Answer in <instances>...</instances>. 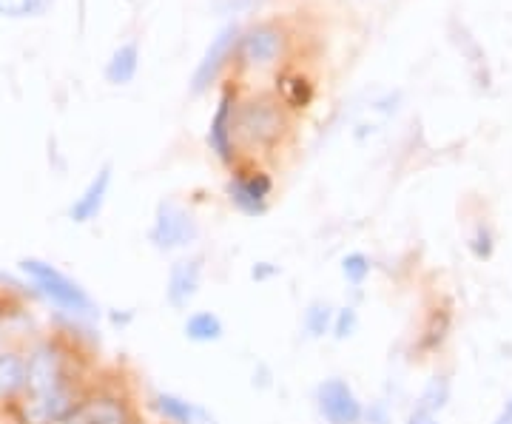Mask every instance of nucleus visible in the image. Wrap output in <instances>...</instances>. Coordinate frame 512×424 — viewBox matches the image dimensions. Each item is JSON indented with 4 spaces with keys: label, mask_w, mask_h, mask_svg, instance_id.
Instances as JSON below:
<instances>
[{
    "label": "nucleus",
    "mask_w": 512,
    "mask_h": 424,
    "mask_svg": "<svg viewBox=\"0 0 512 424\" xmlns=\"http://www.w3.org/2000/svg\"><path fill=\"white\" fill-rule=\"evenodd\" d=\"M404 424H441V416H436V413H430V410H424L419 405H413L410 413H407V419H404Z\"/></svg>",
    "instance_id": "obj_26"
},
{
    "label": "nucleus",
    "mask_w": 512,
    "mask_h": 424,
    "mask_svg": "<svg viewBox=\"0 0 512 424\" xmlns=\"http://www.w3.org/2000/svg\"><path fill=\"white\" fill-rule=\"evenodd\" d=\"M279 49H282V35L276 32L274 26H256L242 37V57L248 63H256V66L274 63Z\"/></svg>",
    "instance_id": "obj_14"
},
{
    "label": "nucleus",
    "mask_w": 512,
    "mask_h": 424,
    "mask_svg": "<svg viewBox=\"0 0 512 424\" xmlns=\"http://www.w3.org/2000/svg\"><path fill=\"white\" fill-rule=\"evenodd\" d=\"M148 407L165 424H214L205 407L185 399L183 393H174V390H151Z\"/></svg>",
    "instance_id": "obj_10"
},
{
    "label": "nucleus",
    "mask_w": 512,
    "mask_h": 424,
    "mask_svg": "<svg viewBox=\"0 0 512 424\" xmlns=\"http://www.w3.org/2000/svg\"><path fill=\"white\" fill-rule=\"evenodd\" d=\"M225 194L239 214L259 220L271 211V197H274V177L268 171H234L225 185Z\"/></svg>",
    "instance_id": "obj_7"
},
{
    "label": "nucleus",
    "mask_w": 512,
    "mask_h": 424,
    "mask_svg": "<svg viewBox=\"0 0 512 424\" xmlns=\"http://www.w3.org/2000/svg\"><path fill=\"white\" fill-rule=\"evenodd\" d=\"M202 279H205V259L200 254L174 259L165 274V305L171 311H188L200 296Z\"/></svg>",
    "instance_id": "obj_8"
},
{
    "label": "nucleus",
    "mask_w": 512,
    "mask_h": 424,
    "mask_svg": "<svg viewBox=\"0 0 512 424\" xmlns=\"http://www.w3.org/2000/svg\"><path fill=\"white\" fill-rule=\"evenodd\" d=\"M450 399H453V379H450L447 373H433V376L424 382L416 405L424 407V410H430V413H436V416H441V413L450 407Z\"/></svg>",
    "instance_id": "obj_17"
},
{
    "label": "nucleus",
    "mask_w": 512,
    "mask_h": 424,
    "mask_svg": "<svg viewBox=\"0 0 512 424\" xmlns=\"http://www.w3.org/2000/svg\"><path fill=\"white\" fill-rule=\"evenodd\" d=\"M140 413L123 390H92L83 393L63 424H137Z\"/></svg>",
    "instance_id": "obj_6"
},
{
    "label": "nucleus",
    "mask_w": 512,
    "mask_h": 424,
    "mask_svg": "<svg viewBox=\"0 0 512 424\" xmlns=\"http://www.w3.org/2000/svg\"><path fill=\"white\" fill-rule=\"evenodd\" d=\"M362 424H393V410L384 399L365 405V422Z\"/></svg>",
    "instance_id": "obj_24"
},
{
    "label": "nucleus",
    "mask_w": 512,
    "mask_h": 424,
    "mask_svg": "<svg viewBox=\"0 0 512 424\" xmlns=\"http://www.w3.org/2000/svg\"><path fill=\"white\" fill-rule=\"evenodd\" d=\"M313 405L325 424H362L365 422V402L342 376H328L313 390Z\"/></svg>",
    "instance_id": "obj_5"
},
{
    "label": "nucleus",
    "mask_w": 512,
    "mask_h": 424,
    "mask_svg": "<svg viewBox=\"0 0 512 424\" xmlns=\"http://www.w3.org/2000/svg\"><path fill=\"white\" fill-rule=\"evenodd\" d=\"M470 254L478 259V262H487V259H493L495 254V237L493 231H490V225H476V231H473V237H470Z\"/></svg>",
    "instance_id": "obj_23"
},
{
    "label": "nucleus",
    "mask_w": 512,
    "mask_h": 424,
    "mask_svg": "<svg viewBox=\"0 0 512 424\" xmlns=\"http://www.w3.org/2000/svg\"><path fill=\"white\" fill-rule=\"evenodd\" d=\"M239 32L237 26H228V29H222L220 35L211 40V46H208V52L200 60V66H197V72L191 77V92L200 94L205 92L217 77H220L222 66L228 63V57L234 52V46H237Z\"/></svg>",
    "instance_id": "obj_11"
},
{
    "label": "nucleus",
    "mask_w": 512,
    "mask_h": 424,
    "mask_svg": "<svg viewBox=\"0 0 512 424\" xmlns=\"http://www.w3.org/2000/svg\"><path fill=\"white\" fill-rule=\"evenodd\" d=\"M285 111L274 100H251L245 106H239L237 117H234V134L237 140L248 143V146L268 148L279 143V137L285 134Z\"/></svg>",
    "instance_id": "obj_4"
},
{
    "label": "nucleus",
    "mask_w": 512,
    "mask_h": 424,
    "mask_svg": "<svg viewBox=\"0 0 512 424\" xmlns=\"http://www.w3.org/2000/svg\"><path fill=\"white\" fill-rule=\"evenodd\" d=\"M20 274L26 277V282L32 285V291L40 299H46L49 305H55L57 311H63L66 316L89 322L100 314L94 296L77 279L69 277L66 271H60L52 262L35 257L20 259Z\"/></svg>",
    "instance_id": "obj_1"
},
{
    "label": "nucleus",
    "mask_w": 512,
    "mask_h": 424,
    "mask_svg": "<svg viewBox=\"0 0 512 424\" xmlns=\"http://www.w3.org/2000/svg\"><path fill=\"white\" fill-rule=\"evenodd\" d=\"M137 424H146V422H137Z\"/></svg>",
    "instance_id": "obj_30"
},
{
    "label": "nucleus",
    "mask_w": 512,
    "mask_h": 424,
    "mask_svg": "<svg viewBox=\"0 0 512 424\" xmlns=\"http://www.w3.org/2000/svg\"><path fill=\"white\" fill-rule=\"evenodd\" d=\"M234 117H237V94L225 89L217 103V111L208 126V148L222 166H231L237 157V134H234Z\"/></svg>",
    "instance_id": "obj_9"
},
{
    "label": "nucleus",
    "mask_w": 512,
    "mask_h": 424,
    "mask_svg": "<svg viewBox=\"0 0 512 424\" xmlns=\"http://www.w3.org/2000/svg\"><path fill=\"white\" fill-rule=\"evenodd\" d=\"M66 385H77L69 370L66 351L52 339L32 345L26 353V393L23 396H43Z\"/></svg>",
    "instance_id": "obj_3"
},
{
    "label": "nucleus",
    "mask_w": 512,
    "mask_h": 424,
    "mask_svg": "<svg viewBox=\"0 0 512 424\" xmlns=\"http://www.w3.org/2000/svg\"><path fill=\"white\" fill-rule=\"evenodd\" d=\"M183 336L191 345H217L225 336V322L217 311H191L183 322Z\"/></svg>",
    "instance_id": "obj_15"
},
{
    "label": "nucleus",
    "mask_w": 512,
    "mask_h": 424,
    "mask_svg": "<svg viewBox=\"0 0 512 424\" xmlns=\"http://www.w3.org/2000/svg\"><path fill=\"white\" fill-rule=\"evenodd\" d=\"M137 66H140V52H137V43H126L120 46L114 55H111L109 66H106V80L114 83V86H126L134 80L137 74Z\"/></svg>",
    "instance_id": "obj_18"
},
{
    "label": "nucleus",
    "mask_w": 512,
    "mask_h": 424,
    "mask_svg": "<svg viewBox=\"0 0 512 424\" xmlns=\"http://www.w3.org/2000/svg\"><path fill=\"white\" fill-rule=\"evenodd\" d=\"M333 311H336V305H330L328 299H311L302 311V333L313 342L328 339L330 328H333Z\"/></svg>",
    "instance_id": "obj_16"
},
{
    "label": "nucleus",
    "mask_w": 512,
    "mask_h": 424,
    "mask_svg": "<svg viewBox=\"0 0 512 424\" xmlns=\"http://www.w3.org/2000/svg\"><path fill=\"white\" fill-rule=\"evenodd\" d=\"M370 274H373V259L367 257L365 251H350L339 259V277L345 279V285L353 291L365 288Z\"/></svg>",
    "instance_id": "obj_19"
},
{
    "label": "nucleus",
    "mask_w": 512,
    "mask_h": 424,
    "mask_svg": "<svg viewBox=\"0 0 512 424\" xmlns=\"http://www.w3.org/2000/svg\"><path fill=\"white\" fill-rule=\"evenodd\" d=\"M26 393V353L0 351V402H18Z\"/></svg>",
    "instance_id": "obj_13"
},
{
    "label": "nucleus",
    "mask_w": 512,
    "mask_h": 424,
    "mask_svg": "<svg viewBox=\"0 0 512 424\" xmlns=\"http://www.w3.org/2000/svg\"><path fill=\"white\" fill-rule=\"evenodd\" d=\"M3 322H6V316H3V311H0V331H3Z\"/></svg>",
    "instance_id": "obj_29"
},
{
    "label": "nucleus",
    "mask_w": 512,
    "mask_h": 424,
    "mask_svg": "<svg viewBox=\"0 0 512 424\" xmlns=\"http://www.w3.org/2000/svg\"><path fill=\"white\" fill-rule=\"evenodd\" d=\"M282 277V268L276 265V262H254L251 265V279H254L256 285H265V282H271V279Z\"/></svg>",
    "instance_id": "obj_25"
},
{
    "label": "nucleus",
    "mask_w": 512,
    "mask_h": 424,
    "mask_svg": "<svg viewBox=\"0 0 512 424\" xmlns=\"http://www.w3.org/2000/svg\"><path fill=\"white\" fill-rule=\"evenodd\" d=\"M111 180H114L111 166H103L94 174L92 180H89V185L83 188V194L69 205V220H72L74 225H86V222H92L100 217V211L106 208V200H109Z\"/></svg>",
    "instance_id": "obj_12"
},
{
    "label": "nucleus",
    "mask_w": 512,
    "mask_h": 424,
    "mask_svg": "<svg viewBox=\"0 0 512 424\" xmlns=\"http://www.w3.org/2000/svg\"><path fill=\"white\" fill-rule=\"evenodd\" d=\"M131 319H134V314H131V311H128V314H111V322H114V325H120V328H123V325H128V322H131Z\"/></svg>",
    "instance_id": "obj_28"
},
{
    "label": "nucleus",
    "mask_w": 512,
    "mask_h": 424,
    "mask_svg": "<svg viewBox=\"0 0 512 424\" xmlns=\"http://www.w3.org/2000/svg\"><path fill=\"white\" fill-rule=\"evenodd\" d=\"M200 240V222L177 200H160L148 225V242L160 254H180Z\"/></svg>",
    "instance_id": "obj_2"
},
{
    "label": "nucleus",
    "mask_w": 512,
    "mask_h": 424,
    "mask_svg": "<svg viewBox=\"0 0 512 424\" xmlns=\"http://www.w3.org/2000/svg\"><path fill=\"white\" fill-rule=\"evenodd\" d=\"M52 6V0H0L3 18H37Z\"/></svg>",
    "instance_id": "obj_22"
},
{
    "label": "nucleus",
    "mask_w": 512,
    "mask_h": 424,
    "mask_svg": "<svg viewBox=\"0 0 512 424\" xmlns=\"http://www.w3.org/2000/svg\"><path fill=\"white\" fill-rule=\"evenodd\" d=\"M282 100L291 109H308L313 100V86L305 77H285L282 80Z\"/></svg>",
    "instance_id": "obj_21"
},
{
    "label": "nucleus",
    "mask_w": 512,
    "mask_h": 424,
    "mask_svg": "<svg viewBox=\"0 0 512 424\" xmlns=\"http://www.w3.org/2000/svg\"><path fill=\"white\" fill-rule=\"evenodd\" d=\"M493 424H512V393L507 396V402H504V407H501V413L495 416Z\"/></svg>",
    "instance_id": "obj_27"
},
{
    "label": "nucleus",
    "mask_w": 512,
    "mask_h": 424,
    "mask_svg": "<svg viewBox=\"0 0 512 424\" xmlns=\"http://www.w3.org/2000/svg\"><path fill=\"white\" fill-rule=\"evenodd\" d=\"M359 322H362V316H359V308L356 305H339L336 311H333V328H330V339L333 342H348L353 339L356 333H359Z\"/></svg>",
    "instance_id": "obj_20"
}]
</instances>
